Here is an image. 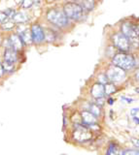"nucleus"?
<instances>
[{
  "label": "nucleus",
  "instance_id": "f257e3e1",
  "mask_svg": "<svg viewBox=\"0 0 139 155\" xmlns=\"http://www.w3.org/2000/svg\"><path fill=\"white\" fill-rule=\"evenodd\" d=\"M46 18L53 26L57 29H64L70 24V19L67 18L63 9L60 7L50 8L46 13Z\"/></svg>",
  "mask_w": 139,
  "mask_h": 155
},
{
  "label": "nucleus",
  "instance_id": "f03ea898",
  "mask_svg": "<svg viewBox=\"0 0 139 155\" xmlns=\"http://www.w3.org/2000/svg\"><path fill=\"white\" fill-rule=\"evenodd\" d=\"M62 9L67 18L72 21H80L84 18L85 13H87L78 1L66 2L62 6Z\"/></svg>",
  "mask_w": 139,
  "mask_h": 155
},
{
  "label": "nucleus",
  "instance_id": "7ed1b4c3",
  "mask_svg": "<svg viewBox=\"0 0 139 155\" xmlns=\"http://www.w3.org/2000/svg\"><path fill=\"white\" fill-rule=\"evenodd\" d=\"M93 131L88 126L84 125L82 122L74 123V129L72 132L73 140L79 143H86L93 138Z\"/></svg>",
  "mask_w": 139,
  "mask_h": 155
},
{
  "label": "nucleus",
  "instance_id": "20e7f679",
  "mask_svg": "<svg viewBox=\"0 0 139 155\" xmlns=\"http://www.w3.org/2000/svg\"><path fill=\"white\" fill-rule=\"evenodd\" d=\"M113 65H116L120 68H122L124 71L131 70V68L134 67L135 65V60L132 55L127 54V53H117L115 54L113 59H112Z\"/></svg>",
  "mask_w": 139,
  "mask_h": 155
},
{
  "label": "nucleus",
  "instance_id": "39448f33",
  "mask_svg": "<svg viewBox=\"0 0 139 155\" xmlns=\"http://www.w3.org/2000/svg\"><path fill=\"white\" fill-rule=\"evenodd\" d=\"M122 33L128 38L129 42H131V46L134 48L139 47V35L137 33L136 25L127 21L124 22L122 24Z\"/></svg>",
  "mask_w": 139,
  "mask_h": 155
},
{
  "label": "nucleus",
  "instance_id": "423d86ee",
  "mask_svg": "<svg viewBox=\"0 0 139 155\" xmlns=\"http://www.w3.org/2000/svg\"><path fill=\"white\" fill-rule=\"evenodd\" d=\"M30 31L32 35V41L33 45H41L44 43L45 40V29L42 27V25L38 22L31 23L30 25Z\"/></svg>",
  "mask_w": 139,
  "mask_h": 155
},
{
  "label": "nucleus",
  "instance_id": "0eeeda50",
  "mask_svg": "<svg viewBox=\"0 0 139 155\" xmlns=\"http://www.w3.org/2000/svg\"><path fill=\"white\" fill-rule=\"evenodd\" d=\"M15 30H16L15 32L21 37L22 41L23 42L25 47H29L33 45L30 26L26 25V24H18Z\"/></svg>",
  "mask_w": 139,
  "mask_h": 155
},
{
  "label": "nucleus",
  "instance_id": "6e6552de",
  "mask_svg": "<svg viewBox=\"0 0 139 155\" xmlns=\"http://www.w3.org/2000/svg\"><path fill=\"white\" fill-rule=\"evenodd\" d=\"M113 44L118 50L122 51L124 52H127L131 50V42H129L128 38L124 35L123 33H116L114 34L112 37Z\"/></svg>",
  "mask_w": 139,
  "mask_h": 155
},
{
  "label": "nucleus",
  "instance_id": "1a4fd4ad",
  "mask_svg": "<svg viewBox=\"0 0 139 155\" xmlns=\"http://www.w3.org/2000/svg\"><path fill=\"white\" fill-rule=\"evenodd\" d=\"M106 76L108 78L109 81L112 82H121L126 78V72L124 69L120 68L116 65H113L108 68L106 72Z\"/></svg>",
  "mask_w": 139,
  "mask_h": 155
},
{
  "label": "nucleus",
  "instance_id": "9d476101",
  "mask_svg": "<svg viewBox=\"0 0 139 155\" xmlns=\"http://www.w3.org/2000/svg\"><path fill=\"white\" fill-rule=\"evenodd\" d=\"M19 52L17 50H15L13 47L8 45L6 43L5 47H4L3 51V55H2V60L6 62H11V63H17L19 62Z\"/></svg>",
  "mask_w": 139,
  "mask_h": 155
},
{
  "label": "nucleus",
  "instance_id": "9b49d317",
  "mask_svg": "<svg viewBox=\"0 0 139 155\" xmlns=\"http://www.w3.org/2000/svg\"><path fill=\"white\" fill-rule=\"evenodd\" d=\"M8 45H10L11 47H13L15 50H17L19 52H21L23 51L25 48V44L22 41L21 37L18 35L16 32H11L10 34L8 35L7 38V42H6Z\"/></svg>",
  "mask_w": 139,
  "mask_h": 155
},
{
  "label": "nucleus",
  "instance_id": "f8f14e48",
  "mask_svg": "<svg viewBox=\"0 0 139 155\" xmlns=\"http://www.w3.org/2000/svg\"><path fill=\"white\" fill-rule=\"evenodd\" d=\"M81 122L84 125L89 126L97 123V116H95L92 111H90L89 110H85L81 111Z\"/></svg>",
  "mask_w": 139,
  "mask_h": 155
},
{
  "label": "nucleus",
  "instance_id": "ddd939ff",
  "mask_svg": "<svg viewBox=\"0 0 139 155\" xmlns=\"http://www.w3.org/2000/svg\"><path fill=\"white\" fill-rule=\"evenodd\" d=\"M13 19L15 21L17 24H27L30 21V17L27 13V10L21 9V10H17Z\"/></svg>",
  "mask_w": 139,
  "mask_h": 155
},
{
  "label": "nucleus",
  "instance_id": "4468645a",
  "mask_svg": "<svg viewBox=\"0 0 139 155\" xmlns=\"http://www.w3.org/2000/svg\"><path fill=\"white\" fill-rule=\"evenodd\" d=\"M90 94L93 97L94 99L97 98H102L105 95V91H104V84H100V82H97L92 86V89H90Z\"/></svg>",
  "mask_w": 139,
  "mask_h": 155
},
{
  "label": "nucleus",
  "instance_id": "2eb2a0df",
  "mask_svg": "<svg viewBox=\"0 0 139 155\" xmlns=\"http://www.w3.org/2000/svg\"><path fill=\"white\" fill-rule=\"evenodd\" d=\"M18 24L15 22L13 18H9L6 21H4L3 23L0 24V29L3 31H7V32H12L13 30H15Z\"/></svg>",
  "mask_w": 139,
  "mask_h": 155
},
{
  "label": "nucleus",
  "instance_id": "dca6fc26",
  "mask_svg": "<svg viewBox=\"0 0 139 155\" xmlns=\"http://www.w3.org/2000/svg\"><path fill=\"white\" fill-rule=\"evenodd\" d=\"M2 63H3L4 71H5L6 76H11L13 74H15V72L17 71V63L6 62L3 60H2Z\"/></svg>",
  "mask_w": 139,
  "mask_h": 155
},
{
  "label": "nucleus",
  "instance_id": "f3484780",
  "mask_svg": "<svg viewBox=\"0 0 139 155\" xmlns=\"http://www.w3.org/2000/svg\"><path fill=\"white\" fill-rule=\"evenodd\" d=\"M78 2L82 5V7L84 8V10L87 13L93 11V10L94 9V6H95L94 0H80V1H78Z\"/></svg>",
  "mask_w": 139,
  "mask_h": 155
},
{
  "label": "nucleus",
  "instance_id": "a211bd4d",
  "mask_svg": "<svg viewBox=\"0 0 139 155\" xmlns=\"http://www.w3.org/2000/svg\"><path fill=\"white\" fill-rule=\"evenodd\" d=\"M56 32L53 29H45V40L46 42L54 43L56 40Z\"/></svg>",
  "mask_w": 139,
  "mask_h": 155
},
{
  "label": "nucleus",
  "instance_id": "6ab92c4d",
  "mask_svg": "<svg viewBox=\"0 0 139 155\" xmlns=\"http://www.w3.org/2000/svg\"><path fill=\"white\" fill-rule=\"evenodd\" d=\"M104 91H105V95L107 96H111L116 92V86L113 84L112 81H108L104 84Z\"/></svg>",
  "mask_w": 139,
  "mask_h": 155
},
{
  "label": "nucleus",
  "instance_id": "aec40b11",
  "mask_svg": "<svg viewBox=\"0 0 139 155\" xmlns=\"http://www.w3.org/2000/svg\"><path fill=\"white\" fill-rule=\"evenodd\" d=\"M88 110L90 111H92V113L95 115L97 116V117H99L100 114H101V106H99L98 104L97 103H93V104H90L89 106Z\"/></svg>",
  "mask_w": 139,
  "mask_h": 155
},
{
  "label": "nucleus",
  "instance_id": "412c9836",
  "mask_svg": "<svg viewBox=\"0 0 139 155\" xmlns=\"http://www.w3.org/2000/svg\"><path fill=\"white\" fill-rule=\"evenodd\" d=\"M33 4H34V0H22L21 6L22 9L28 10L33 6Z\"/></svg>",
  "mask_w": 139,
  "mask_h": 155
},
{
  "label": "nucleus",
  "instance_id": "4be33fe9",
  "mask_svg": "<svg viewBox=\"0 0 139 155\" xmlns=\"http://www.w3.org/2000/svg\"><path fill=\"white\" fill-rule=\"evenodd\" d=\"M117 153H120L118 151V147L115 143H111L107 150V154H117Z\"/></svg>",
  "mask_w": 139,
  "mask_h": 155
},
{
  "label": "nucleus",
  "instance_id": "5701e85b",
  "mask_svg": "<svg viewBox=\"0 0 139 155\" xmlns=\"http://www.w3.org/2000/svg\"><path fill=\"white\" fill-rule=\"evenodd\" d=\"M4 11L6 12V14L8 15V17L9 18H13L14 16H15V14L17 12V10L16 9H14V8H6Z\"/></svg>",
  "mask_w": 139,
  "mask_h": 155
},
{
  "label": "nucleus",
  "instance_id": "b1692460",
  "mask_svg": "<svg viewBox=\"0 0 139 155\" xmlns=\"http://www.w3.org/2000/svg\"><path fill=\"white\" fill-rule=\"evenodd\" d=\"M7 19H9V17H8V15L6 14V12L4 11H0V24L3 23L4 21H6Z\"/></svg>",
  "mask_w": 139,
  "mask_h": 155
},
{
  "label": "nucleus",
  "instance_id": "393cba45",
  "mask_svg": "<svg viewBox=\"0 0 139 155\" xmlns=\"http://www.w3.org/2000/svg\"><path fill=\"white\" fill-rule=\"evenodd\" d=\"M121 154H127V155H139V150H133V149H127L121 152Z\"/></svg>",
  "mask_w": 139,
  "mask_h": 155
},
{
  "label": "nucleus",
  "instance_id": "a878e982",
  "mask_svg": "<svg viewBox=\"0 0 139 155\" xmlns=\"http://www.w3.org/2000/svg\"><path fill=\"white\" fill-rule=\"evenodd\" d=\"M98 81H99L100 84H105L106 82L109 81L108 78H107V76H106V74H105V75H104V74L99 75V77H98Z\"/></svg>",
  "mask_w": 139,
  "mask_h": 155
},
{
  "label": "nucleus",
  "instance_id": "bb28decb",
  "mask_svg": "<svg viewBox=\"0 0 139 155\" xmlns=\"http://www.w3.org/2000/svg\"><path fill=\"white\" fill-rule=\"evenodd\" d=\"M5 71H4V67H3V63L2 60H0V80L3 79L5 77Z\"/></svg>",
  "mask_w": 139,
  "mask_h": 155
},
{
  "label": "nucleus",
  "instance_id": "cd10ccee",
  "mask_svg": "<svg viewBox=\"0 0 139 155\" xmlns=\"http://www.w3.org/2000/svg\"><path fill=\"white\" fill-rule=\"evenodd\" d=\"M131 142L132 143L134 144V147L139 148V140L138 139H135V138H131Z\"/></svg>",
  "mask_w": 139,
  "mask_h": 155
},
{
  "label": "nucleus",
  "instance_id": "c85d7f7f",
  "mask_svg": "<svg viewBox=\"0 0 139 155\" xmlns=\"http://www.w3.org/2000/svg\"><path fill=\"white\" fill-rule=\"evenodd\" d=\"M121 99H122L123 101L124 100V101H126L127 103H128V104L132 103V101H133V100H132L131 98H127V97H126V96H122V97H121Z\"/></svg>",
  "mask_w": 139,
  "mask_h": 155
},
{
  "label": "nucleus",
  "instance_id": "c756f323",
  "mask_svg": "<svg viewBox=\"0 0 139 155\" xmlns=\"http://www.w3.org/2000/svg\"><path fill=\"white\" fill-rule=\"evenodd\" d=\"M139 111V108H133V109H131V114L132 115V116H134Z\"/></svg>",
  "mask_w": 139,
  "mask_h": 155
},
{
  "label": "nucleus",
  "instance_id": "7c9ffc66",
  "mask_svg": "<svg viewBox=\"0 0 139 155\" xmlns=\"http://www.w3.org/2000/svg\"><path fill=\"white\" fill-rule=\"evenodd\" d=\"M133 120L135 121V123H136V124H139V118L137 117V116L134 115V116H133Z\"/></svg>",
  "mask_w": 139,
  "mask_h": 155
},
{
  "label": "nucleus",
  "instance_id": "2f4dec72",
  "mask_svg": "<svg viewBox=\"0 0 139 155\" xmlns=\"http://www.w3.org/2000/svg\"><path fill=\"white\" fill-rule=\"evenodd\" d=\"M135 78H136V80L139 81V69L136 71V73H135Z\"/></svg>",
  "mask_w": 139,
  "mask_h": 155
},
{
  "label": "nucleus",
  "instance_id": "473e14b6",
  "mask_svg": "<svg viewBox=\"0 0 139 155\" xmlns=\"http://www.w3.org/2000/svg\"><path fill=\"white\" fill-rule=\"evenodd\" d=\"M108 103H109L110 105H112V104H113V99H112V98H109V99H108Z\"/></svg>",
  "mask_w": 139,
  "mask_h": 155
},
{
  "label": "nucleus",
  "instance_id": "72a5a7b5",
  "mask_svg": "<svg viewBox=\"0 0 139 155\" xmlns=\"http://www.w3.org/2000/svg\"><path fill=\"white\" fill-rule=\"evenodd\" d=\"M71 1H80V0H71Z\"/></svg>",
  "mask_w": 139,
  "mask_h": 155
},
{
  "label": "nucleus",
  "instance_id": "f704fd0d",
  "mask_svg": "<svg viewBox=\"0 0 139 155\" xmlns=\"http://www.w3.org/2000/svg\"><path fill=\"white\" fill-rule=\"evenodd\" d=\"M136 91H137V92H139V88H137V89H136Z\"/></svg>",
  "mask_w": 139,
  "mask_h": 155
}]
</instances>
